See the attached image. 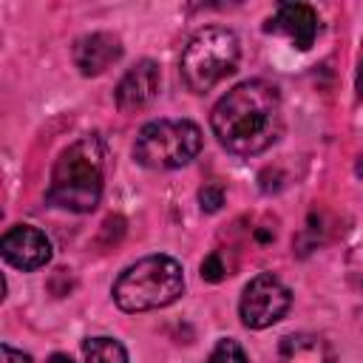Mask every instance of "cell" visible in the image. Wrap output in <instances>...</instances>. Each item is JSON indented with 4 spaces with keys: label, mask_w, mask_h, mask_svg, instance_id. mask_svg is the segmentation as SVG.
I'll use <instances>...</instances> for the list:
<instances>
[{
    "label": "cell",
    "mask_w": 363,
    "mask_h": 363,
    "mask_svg": "<svg viewBox=\"0 0 363 363\" xmlns=\"http://www.w3.org/2000/svg\"><path fill=\"white\" fill-rule=\"evenodd\" d=\"M267 31L286 34L295 48L306 51L318 37V14L306 3H281L275 17L267 23Z\"/></svg>",
    "instance_id": "ba28073f"
},
{
    "label": "cell",
    "mask_w": 363,
    "mask_h": 363,
    "mask_svg": "<svg viewBox=\"0 0 363 363\" xmlns=\"http://www.w3.org/2000/svg\"><path fill=\"white\" fill-rule=\"evenodd\" d=\"M201 150V130L190 119H159L147 122L133 145L139 164L153 170H173L196 159Z\"/></svg>",
    "instance_id": "5b68a950"
},
{
    "label": "cell",
    "mask_w": 363,
    "mask_h": 363,
    "mask_svg": "<svg viewBox=\"0 0 363 363\" xmlns=\"http://www.w3.org/2000/svg\"><path fill=\"white\" fill-rule=\"evenodd\" d=\"M199 201H201V210H207V213H216V210L224 204V190H221L218 184H207V187H201V193H199Z\"/></svg>",
    "instance_id": "9a60e30c"
},
{
    "label": "cell",
    "mask_w": 363,
    "mask_h": 363,
    "mask_svg": "<svg viewBox=\"0 0 363 363\" xmlns=\"http://www.w3.org/2000/svg\"><path fill=\"white\" fill-rule=\"evenodd\" d=\"M292 295L289 289L272 275V272H261L255 275L241 295V320L250 329H267L275 320L284 318V312L289 309Z\"/></svg>",
    "instance_id": "8992f818"
},
{
    "label": "cell",
    "mask_w": 363,
    "mask_h": 363,
    "mask_svg": "<svg viewBox=\"0 0 363 363\" xmlns=\"http://www.w3.org/2000/svg\"><path fill=\"white\" fill-rule=\"evenodd\" d=\"M207 363H250V360H247L244 349H241L235 340L224 337V340L216 343V349H213V354H210Z\"/></svg>",
    "instance_id": "4fadbf2b"
},
{
    "label": "cell",
    "mask_w": 363,
    "mask_h": 363,
    "mask_svg": "<svg viewBox=\"0 0 363 363\" xmlns=\"http://www.w3.org/2000/svg\"><path fill=\"white\" fill-rule=\"evenodd\" d=\"M159 91V65L153 60L136 62L116 85V105L122 111H139L145 108Z\"/></svg>",
    "instance_id": "30bf717a"
},
{
    "label": "cell",
    "mask_w": 363,
    "mask_h": 363,
    "mask_svg": "<svg viewBox=\"0 0 363 363\" xmlns=\"http://www.w3.org/2000/svg\"><path fill=\"white\" fill-rule=\"evenodd\" d=\"M105 184V147L99 136H82L54 162L48 201L74 213H91Z\"/></svg>",
    "instance_id": "7a4b0ae2"
},
{
    "label": "cell",
    "mask_w": 363,
    "mask_h": 363,
    "mask_svg": "<svg viewBox=\"0 0 363 363\" xmlns=\"http://www.w3.org/2000/svg\"><path fill=\"white\" fill-rule=\"evenodd\" d=\"M278 363H335L332 346L312 332L286 335L278 346Z\"/></svg>",
    "instance_id": "8fae6325"
},
{
    "label": "cell",
    "mask_w": 363,
    "mask_h": 363,
    "mask_svg": "<svg viewBox=\"0 0 363 363\" xmlns=\"http://www.w3.org/2000/svg\"><path fill=\"white\" fill-rule=\"evenodd\" d=\"M85 363H128L125 346L113 337H88L82 343Z\"/></svg>",
    "instance_id": "7c38bea8"
},
{
    "label": "cell",
    "mask_w": 363,
    "mask_h": 363,
    "mask_svg": "<svg viewBox=\"0 0 363 363\" xmlns=\"http://www.w3.org/2000/svg\"><path fill=\"white\" fill-rule=\"evenodd\" d=\"M357 312H360V320H363V286H360V303H357Z\"/></svg>",
    "instance_id": "d6986e66"
},
{
    "label": "cell",
    "mask_w": 363,
    "mask_h": 363,
    "mask_svg": "<svg viewBox=\"0 0 363 363\" xmlns=\"http://www.w3.org/2000/svg\"><path fill=\"white\" fill-rule=\"evenodd\" d=\"M238 37L224 26L199 28L182 51V79L193 94H207L238 65Z\"/></svg>",
    "instance_id": "277c9868"
},
{
    "label": "cell",
    "mask_w": 363,
    "mask_h": 363,
    "mask_svg": "<svg viewBox=\"0 0 363 363\" xmlns=\"http://www.w3.org/2000/svg\"><path fill=\"white\" fill-rule=\"evenodd\" d=\"M119 57H122V43H119V37H113L108 31L85 34L74 43V62H77L79 74H85V77L102 74Z\"/></svg>",
    "instance_id": "9c48e42d"
},
{
    "label": "cell",
    "mask_w": 363,
    "mask_h": 363,
    "mask_svg": "<svg viewBox=\"0 0 363 363\" xmlns=\"http://www.w3.org/2000/svg\"><path fill=\"white\" fill-rule=\"evenodd\" d=\"M224 275H230V272H227V264L221 261V252H210L207 261L201 264V278L204 281H221Z\"/></svg>",
    "instance_id": "5bb4252c"
},
{
    "label": "cell",
    "mask_w": 363,
    "mask_h": 363,
    "mask_svg": "<svg viewBox=\"0 0 363 363\" xmlns=\"http://www.w3.org/2000/svg\"><path fill=\"white\" fill-rule=\"evenodd\" d=\"M210 125L230 153H261L281 136V94L264 79L238 82L216 102Z\"/></svg>",
    "instance_id": "6da1fadb"
},
{
    "label": "cell",
    "mask_w": 363,
    "mask_h": 363,
    "mask_svg": "<svg viewBox=\"0 0 363 363\" xmlns=\"http://www.w3.org/2000/svg\"><path fill=\"white\" fill-rule=\"evenodd\" d=\"M0 252H3V258L11 267L28 272V269H40L43 264H48V258H51V241L37 227L17 224V227H11L3 235Z\"/></svg>",
    "instance_id": "52a82bcc"
},
{
    "label": "cell",
    "mask_w": 363,
    "mask_h": 363,
    "mask_svg": "<svg viewBox=\"0 0 363 363\" xmlns=\"http://www.w3.org/2000/svg\"><path fill=\"white\" fill-rule=\"evenodd\" d=\"M0 363H31V357L17 352V349H11V346H3L0 349Z\"/></svg>",
    "instance_id": "2e32d148"
},
{
    "label": "cell",
    "mask_w": 363,
    "mask_h": 363,
    "mask_svg": "<svg viewBox=\"0 0 363 363\" xmlns=\"http://www.w3.org/2000/svg\"><path fill=\"white\" fill-rule=\"evenodd\" d=\"M357 94L363 96V65H360V71H357Z\"/></svg>",
    "instance_id": "ac0fdd59"
},
{
    "label": "cell",
    "mask_w": 363,
    "mask_h": 363,
    "mask_svg": "<svg viewBox=\"0 0 363 363\" xmlns=\"http://www.w3.org/2000/svg\"><path fill=\"white\" fill-rule=\"evenodd\" d=\"M184 292V275L170 255H147L130 264L113 284V301L125 312H147L173 303Z\"/></svg>",
    "instance_id": "3957f363"
},
{
    "label": "cell",
    "mask_w": 363,
    "mask_h": 363,
    "mask_svg": "<svg viewBox=\"0 0 363 363\" xmlns=\"http://www.w3.org/2000/svg\"><path fill=\"white\" fill-rule=\"evenodd\" d=\"M48 363H74V360H71L68 354H51V357H48Z\"/></svg>",
    "instance_id": "e0dca14e"
}]
</instances>
